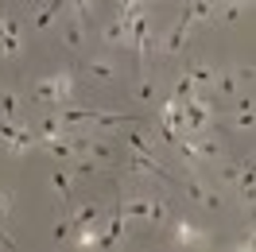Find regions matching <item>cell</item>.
<instances>
[{
    "instance_id": "6da1fadb",
    "label": "cell",
    "mask_w": 256,
    "mask_h": 252,
    "mask_svg": "<svg viewBox=\"0 0 256 252\" xmlns=\"http://www.w3.org/2000/svg\"><path fill=\"white\" fill-rule=\"evenodd\" d=\"M182 47H186V24H175V28L163 35V39H156V54H163V58L178 54Z\"/></svg>"
},
{
    "instance_id": "7a4b0ae2",
    "label": "cell",
    "mask_w": 256,
    "mask_h": 252,
    "mask_svg": "<svg viewBox=\"0 0 256 252\" xmlns=\"http://www.w3.org/2000/svg\"><path fill=\"white\" fill-rule=\"evenodd\" d=\"M182 190H186V198H190V202H202L206 210H222V206H225V198H222V194H210V190L202 186V182H198L194 174L186 178V182H182Z\"/></svg>"
},
{
    "instance_id": "3957f363",
    "label": "cell",
    "mask_w": 256,
    "mask_h": 252,
    "mask_svg": "<svg viewBox=\"0 0 256 252\" xmlns=\"http://www.w3.org/2000/svg\"><path fill=\"white\" fill-rule=\"evenodd\" d=\"M182 70H186V78H190L194 86L202 90V94H210V90H214V78H218V70H210L202 58H190V62L182 66Z\"/></svg>"
},
{
    "instance_id": "277c9868",
    "label": "cell",
    "mask_w": 256,
    "mask_h": 252,
    "mask_svg": "<svg viewBox=\"0 0 256 252\" xmlns=\"http://www.w3.org/2000/svg\"><path fill=\"white\" fill-rule=\"evenodd\" d=\"M171 233H175L178 244H198V248H206V244H210V236L202 233V229H194L190 221H171Z\"/></svg>"
},
{
    "instance_id": "5b68a950",
    "label": "cell",
    "mask_w": 256,
    "mask_h": 252,
    "mask_svg": "<svg viewBox=\"0 0 256 252\" xmlns=\"http://www.w3.org/2000/svg\"><path fill=\"white\" fill-rule=\"evenodd\" d=\"M214 12H218V8H214V0H186V8H182V20H178V24H186V28H190V24L210 20Z\"/></svg>"
},
{
    "instance_id": "8992f818",
    "label": "cell",
    "mask_w": 256,
    "mask_h": 252,
    "mask_svg": "<svg viewBox=\"0 0 256 252\" xmlns=\"http://www.w3.org/2000/svg\"><path fill=\"white\" fill-rule=\"evenodd\" d=\"M124 136H128V148L132 152H140V156H152V159H160V152H156V144L148 140V132L144 128H136V120L124 128Z\"/></svg>"
},
{
    "instance_id": "52a82bcc",
    "label": "cell",
    "mask_w": 256,
    "mask_h": 252,
    "mask_svg": "<svg viewBox=\"0 0 256 252\" xmlns=\"http://www.w3.org/2000/svg\"><path fill=\"white\" fill-rule=\"evenodd\" d=\"M120 206H124V218H136V221H152V206H156V198H148V194H136V198H120Z\"/></svg>"
},
{
    "instance_id": "ba28073f",
    "label": "cell",
    "mask_w": 256,
    "mask_h": 252,
    "mask_svg": "<svg viewBox=\"0 0 256 252\" xmlns=\"http://www.w3.org/2000/svg\"><path fill=\"white\" fill-rule=\"evenodd\" d=\"M54 90H58L54 109H70V105H74V74H70V70H58V74H54Z\"/></svg>"
},
{
    "instance_id": "9c48e42d",
    "label": "cell",
    "mask_w": 256,
    "mask_h": 252,
    "mask_svg": "<svg viewBox=\"0 0 256 252\" xmlns=\"http://www.w3.org/2000/svg\"><path fill=\"white\" fill-rule=\"evenodd\" d=\"M70 221H74V225H78V229H86V225H101V206L97 202H82L78 210H74V214H70Z\"/></svg>"
},
{
    "instance_id": "30bf717a",
    "label": "cell",
    "mask_w": 256,
    "mask_h": 252,
    "mask_svg": "<svg viewBox=\"0 0 256 252\" xmlns=\"http://www.w3.org/2000/svg\"><path fill=\"white\" fill-rule=\"evenodd\" d=\"M101 39H105V43H112V47H116V43H128V39H132V24H124V20L116 16L112 24H105Z\"/></svg>"
},
{
    "instance_id": "8fae6325",
    "label": "cell",
    "mask_w": 256,
    "mask_h": 252,
    "mask_svg": "<svg viewBox=\"0 0 256 252\" xmlns=\"http://www.w3.org/2000/svg\"><path fill=\"white\" fill-rule=\"evenodd\" d=\"M66 8V0H47V4H39V12H35V28L43 32V28H50V20L58 16Z\"/></svg>"
},
{
    "instance_id": "7c38bea8",
    "label": "cell",
    "mask_w": 256,
    "mask_h": 252,
    "mask_svg": "<svg viewBox=\"0 0 256 252\" xmlns=\"http://www.w3.org/2000/svg\"><path fill=\"white\" fill-rule=\"evenodd\" d=\"M214 90H218V94H225V97H237V74H233V70H218Z\"/></svg>"
},
{
    "instance_id": "4fadbf2b",
    "label": "cell",
    "mask_w": 256,
    "mask_h": 252,
    "mask_svg": "<svg viewBox=\"0 0 256 252\" xmlns=\"http://www.w3.org/2000/svg\"><path fill=\"white\" fill-rule=\"evenodd\" d=\"M156 94H160V86L148 78V74H140V82H136V101H144V105H152L156 101Z\"/></svg>"
},
{
    "instance_id": "5bb4252c",
    "label": "cell",
    "mask_w": 256,
    "mask_h": 252,
    "mask_svg": "<svg viewBox=\"0 0 256 252\" xmlns=\"http://www.w3.org/2000/svg\"><path fill=\"white\" fill-rule=\"evenodd\" d=\"M0 116H8V120H16V124H20V116H16V94H12V90H0Z\"/></svg>"
},
{
    "instance_id": "9a60e30c",
    "label": "cell",
    "mask_w": 256,
    "mask_h": 252,
    "mask_svg": "<svg viewBox=\"0 0 256 252\" xmlns=\"http://www.w3.org/2000/svg\"><path fill=\"white\" fill-rule=\"evenodd\" d=\"M90 74H94V78H101V82L116 78V70H112V62H109V58H94V62H90Z\"/></svg>"
},
{
    "instance_id": "2e32d148",
    "label": "cell",
    "mask_w": 256,
    "mask_h": 252,
    "mask_svg": "<svg viewBox=\"0 0 256 252\" xmlns=\"http://www.w3.org/2000/svg\"><path fill=\"white\" fill-rule=\"evenodd\" d=\"M240 171H244V159H240V163H225L218 178H222V182H229V186H237V182H240Z\"/></svg>"
},
{
    "instance_id": "e0dca14e",
    "label": "cell",
    "mask_w": 256,
    "mask_h": 252,
    "mask_svg": "<svg viewBox=\"0 0 256 252\" xmlns=\"http://www.w3.org/2000/svg\"><path fill=\"white\" fill-rule=\"evenodd\" d=\"M66 4H70L74 20H78V24H86V16H90V4H94V0H66Z\"/></svg>"
},
{
    "instance_id": "ac0fdd59",
    "label": "cell",
    "mask_w": 256,
    "mask_h": 252,
    "mask_svg": "<svg viewBox=\"0 0 256 252\" xmlns=\"http://www.w3.org/2000/svg\"><path fill=\"white\" fill-rule=\"evenodd\" d=\"M62 39H66V43H70V47H82V43H86V32H82V24H78V20L70 24V32H66Z\"/></svg>"
},
{
    "instance_id": "d6986e66",
    "label": "cell",
    "mask_w": 256,
    "mask_h": 252,
    "mask_svg": "<svg viewBox=\"0 0 256 252\" xmlns=\"http://www.w3.org/2000/svg\"><path fill=\"white\" fill-rule=\"evenodd\" d=\"M50 182H54V190H58L62 198H70V178H66L62 171H54V174H50Z\"/></svg>"
},
{
    "instance_id": "ffe728a7",
    "label": "cell",
    "mask_w": 256,
    "mask_h": 252,
    "mask_svg": "<svg viewBox=\"0 0 256 252\" xmlns=\"http://www.w3.org/2000/svg\"><path fill=\"white\" fill-rule=\"evenodd\" d=\"M163 221H167V202L156 198V206H152V225H163Z\"/></svg>"
},
{
    "instance_id": "44dd1931",
    "label": "cell",
    "mask_w": 256,
    "mask_h": 252,
    "mask_svg": "<svg viewBox=\"0 0 256 252\" xmlns=\"http://www.w3.org/2000/svg\"><path fill=\"white\" fill-rule=\"evenodd\" d=\"M120 4H148V0H120Z\"/></svg>"
}]
</instances>
